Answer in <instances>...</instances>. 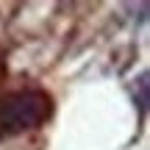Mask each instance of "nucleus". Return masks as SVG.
Here are the masks:
<instances>
[{
  "instance_id": "nucleus-1",
  "label": "nucleus",
  "mask_w": 150,
  "mask_h": 150,
  "mask_svg": "<svg viewBox=\"0 0 150 150\" xmlns=\"http://www.w3.org/2000/svg\"><path fill=\"white\" fill-rule=\"evenodd\" d=\"M56 117V97L45 86L31 83L0 92V145L39 134Z\"/></svg>"
},
{
  "instance_id": "nucleus-2",
  "label": "nucleus",
  "mask_w": 150,
  "mask_h": 150,
  "mask_svg": "<svg viewBox=\"0 0 150 150\" xmlns=\"http://www.w3.org/2000/svg\"><path fill=\"white\" fill-rule=\"evenodd\" d=\"M8 75H11V70H8V47H6V45L0 42V89L6 86Z\"/></svg>"
}]
</instances>
